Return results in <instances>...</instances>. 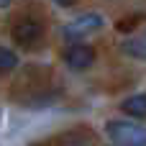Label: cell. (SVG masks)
I'll return each mask as SVG.
<instances>
[{
	"mask_svg": "<svg viewBox=\"0 0 146 146\" xmlns=\"http://www.w3.org/2000/svg\"><path fill=\"white\" fill-rule=\"evenodd\" d=\"M105 133L113 141V146H146V126L139 121H108Z\"/></svg>",
	"mask_w": 146,
	"mask_h": 146,
	"instance_id": "6da1fadb",
	"label": "cell"
},
{
	"mask_svg": "<svg viewBox=\"0 0 146 146\" xmlns=\"http://www.w3.org/2000/svg\"><path fill=\"white\" fill-rule=\"evenodd\" d=\"M103 26H105V18H103L100 13H82L80 18H74L72 23H67V26L62 28V36H64L69 44H80L82 36L95 33V31H100Z\"/></svg>",
	"mask_w": 146,
	"mask_h": 146,
	"instance_id": "7a4b0ae2",
	"label": "cell"
},
{
	"mask_svg": "<svg viewBox=\"0 0 146 146\" xmlns=\"http://www.w3.org/2000/svg\"><path fill=\"white\" fill-rule=\"evenodd\" d=\"M44 38V26L33 18H21L15 26H13V41L23 49H31L36 46L38 41Z\"/></svg>",
	"mask_w": 146,
	"mask_h": 146,
	"instance_id": "3957f363",
	"label": "cell"
},
{
	"mask_svg": "<svg viewBox=\"0 0 146 146\" xmlns=\"http://www.w3.org/2000/svg\"><path fill=\"white\" fill-rule=\"evenodd\" d=\"M64 62H67L69 69L85 72V69H90L95 64V49L87 46V44H82V41L80 44H69V49L64 51Z\"/></svg>",
	"mask_w": 146,
	"mask_h": 146,
	"instance_id": "277c9868",
	"label": "cell"
},
{
	"mask_svg": "<svg viewBox=\"0 0 146 146\" xmlns=\"http://www.w3.org/2000/svg\"><path fill=\"white\" fill-rule=\"evenodd\" d=\"M121 51H123L128 59L146 62V33H144V36H128V38H123Z\"/></svg>",
	"mask_w": 146,
	"mask_h": 146,
	"instance_id": "5b68a950",
	"label": "cell"
},
{
	"mask_svg": "<svg viewBox=\"0 0 146 146\" xmlns=\"http://www.w3.org/2000/svg\"><path fill=\"white\" fill-rule=\"evenodd\" d=\"M121 110L126 115H133L136 121H144L146 118V92H136V95L126 98L121 103Z\"/></svg>",
	"mask_w": 146,
	"mask_h": 146,
	"instance_id": "8992f818",
	"label": "cell"
},
{
	"mask_svg": "<svg viewBox=\"0 0 146 146\" xmlns=\"http://www.w3.org/2000/svg\"><path fill=\"white\" fill-rule=\"evenodd\" d=\"M15 67H18V54H15L13 49L0 46V72H10V69H15Z\"/></svg>",
	"mask_w": 146,
	"mask_h": 146,
	"instance_id": "52a82bcc",
	"label": "cell"
},
{
	"mask_svg": "<svg viewBox=\"0 0 146 146\" xmlns=\"http://www.w3.org/2000/svg\"><path fill=\"white\" fill-rule=\"evenodd\" d=\"M54 3H56V5H62V8H72L77 0H54Z\"/></svg>",
	"mask_w": 146,
	"mask_h": 146,
	"instance_id": "ba28073f",
	"label": "cell"
},
{
	"mask_svg": "<svg viewBox=\"0 0 146 146\" xmlns=\"http://www.w3.org/2000/svg\"><path fill=\"white\" fill-rule=\"evenodd\" d=\"M10 3H13V0H0V8H8Z\"/></svg>",
	"mask_w": 146,
	"mask_h": 146,
	"instance_id": "9c48e42d",
	"label": "cell"
},
{
	"mask_svg": "<svg viewBox=\"0 0 146 146\" xmlns=\"http://www.w3.org/2000/svg\"><path fill=\"white\" fill-rule=\"evenodd\" d=\"M110 146H113V144H110Z\"/></svg>",
	"mask_w": 146,
	"mask_h": 146,
	"instance_id": "30bf717a",
	"label": "cell"
}]
</instances>
